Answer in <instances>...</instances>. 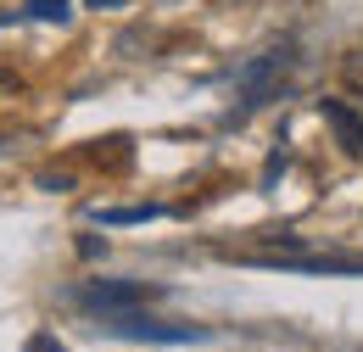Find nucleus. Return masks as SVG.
<instances>
[{"label":"nucleus","mask_w":363,"mask_h":352,"mask_svg":"<svg viewBox=\"0 0 363 352\" xmlns=\"http://www.w3.org/2000/svg\"><path fill=\"white\" fill-rule=\"evenodd\" d=\"M291 67H296V50L291 45H274L263 56H252L240 73H235V95H240V106H263L279 95V84L291 79Z\"/></svg>","instance_id":"obj_1"},{"label":"nucleus","mask_w":363,"mask_h":352,"mask_svg":"<svg viewBox=\"0 0 363 352\" xmlns=\"http://www.w3.org/2000/svg\"><path fill=\"white\" fill-rule=\"evenodd\" d=\"M151 297H157V285H135V280H90V285H79V302L95 313H135Z\"/></svg>","instance_id":"obj_2"},{"label":"nucleus","mask_w":363,"mask_h":352,"mask_svg":"<svg viewBox=\"0 0 363 352\" xmlns=\"http://www.w3.org/2000/svg\"><path fill=\"white\" fill-rule=\"evenodd\" d=\"M106 330L112 336H135V341H201L207 336L196 324H157L145 313H106Z\"/></svg>","instance_id":"obj_3"},{"label":"nucleus","mask_w":363,"mask_h":352,"mask_svg":"<svg viewBox=\"0 0 363 352\" xmlns=\"http://www.w3.org/2000/svg\"><path fill=\"white\" fill-rule=\"evenodd\" d=\"M318 112H324V123L335 129V140H341V151L347 157H363V118L347 106V101H318Z\"/></svg>","instance_id":"obj_4"},{"label":"nucleus","mask_w":363,"mask_h":352,"mask_svg":"<svg viewBox=\"0 0 363 352\" xmlns=\"http://www.w3.org/2000/svg\"><path fill=\"white\" fill-rule=\"evenodd\" d=\"M101 224H145V219H162V207L157 202H145V207H106V213H95Z\"/></svg>","instance_id":"obj_5"},{"label":"nucleus","mask_w":363,"mask_h":352,"mask_svg":"<svg viewBox=\"0 0 363 352\" xmlns=\"http://www.w3.org/2000/svg\"><path fill=\"white\" fill-rule=\"evenodd\" d=\"M341 79L352 89H363V50H347V56H341Z\"/></svg>","instance_id":"obj_6"},{"label":"nucleus","mask_w":363,"mask_h":352,"mask_svg":"<svg viewBox=\"0 0 363 352\" xmlns=\"http://www.w3.org/2000/svg\"><path fill=\"white\" fill-rule=\"evenodd\" d=\"M28 17H45V23H56V17H67V0H28Z\"/></svg>","instance_id":"obj_7"},{"label":"nucleus","mask_w":363,"mask_h":352,"mask_svg":"<svg viewBox=\"0 0 363 352\" xmlns=\"http://www.w3.org/2000/svg\"><path fill=\"white\" fill-rule=\"evenodd\" d=\"M34 352H62V347H56V341H45V336H40V341H34Z\"/></svg>","instance_id":"obj_8"}]
</instances>
